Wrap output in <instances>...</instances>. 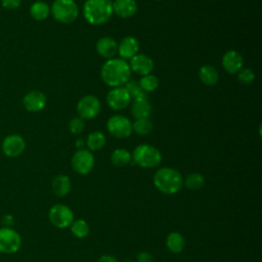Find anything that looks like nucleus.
<instances>
[{"mask_svg":"<svg viewBox=\"0 0 262 262\" xmlns=\"http://www.w3.org/2000/svg\"><path fill=\"white\" fill-rule=\"evenodd\" d=\"M96 51L104 58H114L118 53V44L112 37H101L96 42Z\"/></svg>","mask_w":262,"mask_h":262,"instance_id":"obj_18","label":"nucleus"},{"mask_svg":"<svg viewBox=\"0 0 262 262\" xmlns=\"http://www.w3.org/2000/svg\"><path fill=\"white\" fill-rule=\"evenodd\" d=\"M97 262H119L114 256H111V255H103L101 256Z\"/></svg>","mask_w":262,"mask_h":262,"instance_id":"obj_35","label":"nucleus"},{"mask_svg":"<svg viewBox=\"0 0 262 262\" xmlns=\"http://www.w3.org/2000/svg\"><path fill=\"white\" fill-rule=\"evenodd\" d=\"M204 183H205V178L200 173H190L184 179V185L186 186V188L191 190H198L202 188Z\"/></svg>","mask_w":262,"mask_h":262,"instance_id":"obj_29","label":"nucleus"},{"mask_svg":"<svg viewBox=\"0 0 262 262\" xmlns=\"http://www.w3.org/2000/svg\"><path fill=\"white\" fill-rule=\"evenodd\" d=\"M136 262H154V258L149 253L141 252L137 255Z\"/></svg>","mask_w":262,"mask_h":262,"instance_id":"obj_34","label":"nucleus"},{"mask_svg":"<svg viewBox=\"0 0 262 262\" xmlns=\"http://www.w3.org/2000/svg\"><path fill=\"white\" fill-rule=\"evenodd\" d=\"M182 183L183 179L180 172L173 168H161L154 175L155 186L166 194H173L179 191Z\"/></svg>","mask_w":262,"mask_h":262,"instance_id":"obj_3","label":"nucleus"},{"mask_svg":"<svg viewBox=\"0 0 262 262\" xmlns=\"http://www.w3.org/2000/svg\"><path fill=\"white\" fill-rule=\"evenodd\" d=\"M129 67H130V70L133 71L135 74L140 76H145L152 72L154 61L149 56L145 54L137 53L132 58H130Z\"/></svg>","mask_w":262,"mask_h":262,"instance_id":"obj_13","label":"nucleus"},{"mask_svg":"<svg viewBox=\"0 0 262 262\" xmlns=\"http://www.w3.org/2000/svg\"><path fill=\"white\" fill-rule=\"evenodd\" d=\"M85 128V123L84 120L80 117H75L73 118L70 123H69V130L73 134H80L83 132Z\"/></svg>","mask_w":262,"mask_h":262,"instance_id":"obj_32","label":"nucleus"},{"mask_svg":"<svg viewBox=\"0 0 262 262\" xmlns=\"http://www.w3.org/2000/svg\"><path fill=\"white\" fill-rule=\"evenodd\" d=\"M106 128L107 131L117 138H126L132 133L131 121L122 115L111 117L106 123Z\"/></svg>","mask_w":262,"mask_h":262,"instance_id":"obj_8","label":"nucleus"},{"mask_svg":"<svg viewBox=\"0 0 262 262\" xmlns=\"http://www.w3.org/2000/svg\"><path fill=\"white\" fill-rule=\"evenodd\" d=\"M112 163L117 167H124L131 161V154L125 148H117L112 152Z\"/></svg>","mask_w":262,"mask_h":262,"instance_id":"obj_25","label":"nucleus"},{"mask_svg":"<svg viewBox=\"0 0 262 262\" xmlns=\"http://www.w3.org/2000/svg\"><path fill=\"white\" fill-rule=\"evenodd\" d=\"M166 245L169 251H171L174 254H177L183 251L185 246V241L182 234H180L179 232H171L167 236Z\"/></svg>","mask_w":262,"mask_h":262,"instance_id":"obj_22","label":"nucleus"},{"mask_svg":"<svg viewBox=\"0 0 262 262\" xmlns=\"http://www.w3.org/2000/svg\"><path fill=\"white\" fill-rule=\"evenodd\" d=\"M26 148L25 139L17 134H11L6 136L2 141V151L4 155L10 158L18 157L24 152Z\"/></svg>","mask_w":262,"mask_h":262,"instance_id":"obj_12","label":"nucleus"},{"mask_svg":"<svg viewBox=\"0 0 262 262\" xmlns=\"http://www.w3.org/2000/svg\"><path fill=\"white\" fill-rule=\"evenodd\" d=\"M156 1H160V0H156Z\"/></svg>","mask_w":262,"mask_h":262,"instance_id":"obj_37","label":"nucleus"},{"mask_svg":"<svg viewBox=\"0 0 262 262\" xmlns=\"http://www.w3.org/2000/svg\"><path fill=\"white\" fill-rule=\"evenodd\" d=\"M199 78L205 85L213 86L219 80V73L214 67L210 64H205L201 67L199 71Z\"/></svg>","mask_w":262,"mask_h":262,"instance_id":"obj_20","label":"nucleus"},{"mask_svg":"<svg viewBox=\"0 0 262 262\" xmlns=\"http://www.w3.org/2000/svg\"><path fill=\"white\" fill-rule=\"evenodd\" d=\"M21 0H1V4L6 9H15L19 6Z\"/></svg>","mask_w":262,"mask_h":262,"instance_id":"obj_33","label":"nucleus"},{"mask_svg":"<svg viewBox=\"0 0 262 262\" xmlns=\"http://www.w3.org/2000/svg\"><path fill=\"white\" fill-rule=\"evenodd\" d=\"M139 51V42L132 36H127L118 44V53L122 59H130Z\"/></svg>","mask_w":262,"mask_h":262,"instance_id":"obj_16","label":"nucleus"},{"mask_svg":"<svg viewBox=\"0 0 262 262\" xmlns=\"http://www.w3.org/2000/svg\"><path fill=\"white\" fill-rule=\"evenodd\" d=\"M77 112L83 120H91L99 114L100 101L94 95H85L78 101Z\"/></svg>","mask_w":262,"mask_h":262,"instance_id":"obj_10","label":"nucleus"},{"mask_svg":"<svg viewBox=\"0 0 262 262\" xmlns=\"http://www.w3.org/2000/svg\"><path fill=\"white\" fill-rule=\"evenodd\" d=\"M70 226H71V231H72V233H73L75 236H77L78 238L86 237V236L89 234V231H90L89 225H88V223H87L85 220H83V219L74 220Z\"/></svg>","mask_w":262,"mask_h":262,"instance_id":"obj_27","label":"nucleus"},{"mask_svg":"<svg viewBox=\"0 0 262 262\" xmlns=\"http://www.w3.org/2000/svg\"><path fill=\"white\" fill-rule=\"evenodd\" d=\"M21 245V238L18 232L10 227L0 228V252L4 254H13L18 251Z\"/></svg>","mask_w":262,"mask_h":262,"instance_id":"obj_7","label":"nucleus"},{"mask_svg":"<svg viewBox=\"0 0 262 262\" xmlns=\"http://www.w3.org/2000/svg\"><path fill=\"white\" fill-rule=\"evenodd\" d=\"M49 221L57 228H66L74 221V214L72 210L62 204L53 205L48 213Z\"/></svg>","mask_w":262,"mask_h":262,"instance_id":"obj_6","label":"nucleus"},{"mask_svg":"<svg viewBox=\"0 0 262 262\" xmlns=\"http://www.w3.org/2000/svg\"><path fill=\"white\" fill-rule=\"evenodd\" d=\"M131 98L125 87L113 88L106 94V102L108 106L115 111L126 108L130 104Z\"/></svg>","mask_w":262,"mask_h":262,"instance_id":"obj_11","label":"nucleus"},{"mask_svg":"<svg viewBox=\"0 0 262 262\" xmlns=\"http://www.w3.org/2000/svg\"><path fill=\"white\" fill-rule=\"evenodd\" d=\"M50 12L55 20L68 25L76 20L79 8L74 0H55L51 5Z\"/></svg>","mask_w":262,"mask_h":262,"instance_id":"obj_5","label":"nucleus"},{"mask_svg":"<svg viewBox=\"0 0 262 262\" xmlns=\"http://www.w3.org/2000/svg\"><path fill=\"white\" fill-rule=\"evenodd\" d=\"M244 64L243 56L236 50H228L222 56V66L229 74H237Z\"/></svg>","mask_w":262,"mask_h":262,"instance_id":"obj_15","label":"nucleus"},{"mask_svg":"<svg viewBox=\"0 0 262 262\" xmlns=\"http://www.w3.org/2000/svg\"><path fill=\"white\" fill-rule=\"evenodd\" d=\"M102 81L110 87L116 88L126 84L131 76L129 63L122 58H111L100 70Z\"/></svg>","mask_w":262,"mask_h":262,"instance_id":"obj_1","label":"nucleus"},{"mask_svg":"<svg viewBox=\"0 0 262 262\" xmlns=\"http://www.w3.org/2000/svg\"><path fill=\"white\" fill-rule=\"evenodd\" d=\"M50 13V8L47 3L42 1H37L30 7V14L36 20H44L48 17Z\"/></svg>","mask_w":262,"mask_h":262,"instance_id":"obj_23","label":"nucleus"},{"mask_svg":"<svg viewBox=\"0 0 262 262\" xmlns=\"http://www.w3.org/2000/svg\"><path fill=\"white\" fill-rule=\"evenodd\" d=\"M24 106L27 111L32 113L40 112L46 105V96L43 92L38 90H33L28 92L23 99Z\"/></svg>","mask_w":262,"mask_h":262,"instance_id":"obj_14","label":"nucleus"},{"mask_svg":"<svg viewBox=\"0 0 262 262\" xmlns=\"http://www.w3.org/2000/svg\"><path fill=\"white\" fill-rule=\"evenodd\" d=\"M106 142L105 135L100 131H94L90 133L87 137L86 144L90 150H99L101 149Z\"/></svg>","mask_w":262,"mask_h":262,"instance_id":"obj_24","label":"nucleus"},{"mask_svg":"<svg viewBox=\"0 0 262 262\" xmlns=\"http://www.w3.org/2000/svg\"><path fill=\"white\" fill-rule=\"evenodd\" d=\"M152 129V124L148 118L136 119L135 122L132 124V131H134L138 135H146Z\"/></svg>","mask_w":262,"mask_h":262,"instance_id":"obj_28","label":"nucleus"},{"mask_svg":"<svg viewBox=\"0 0 262 262\" xmlns=\"http://www.w3.org/2000/svg\"><path fill=\"white\" fill-rule=\"evenodd\" d=\"M133 161L142 168H156L162 162L160 150L150 144H140L136 146L132 155Z\"/></svg>","mask_w":262,"mask_h":262,"instance_id":"obj_4","label":"nucleus"},{"mask_svg":"<svg viewBox=\"0 0 262 262\" xmlns=\"http://www.w3.org/2000/svg\"><path fill=\"white\" fill-rule=\"evenodd\" d=\"M113 13L112 0H86L83 5L85 19L94 26L106 23Z\"/></svg>","mask_w":262,"mask_h":262,"instance_id":"obj_2","label":"nucleus"},{"mask_svg":"<svg viewBox=\"0 0 262 262\" xmlns=\"http://www.w3.org/2000/svg\"><path fill=\"white\" fill-rule=\"evenodd\" d=\"M83 144H84V140L83 139H78L76 141V146L77 147H81V146H83Z\"/></svg>","mask_w":262,"mask_h":262,"instance_id":"obj_36","label":"nucleus"},{"mask_svg":"<svg viewBox=\"0 0 262 262\" xmlns=\"http://www.w3.org/2000/svg\"><path fill=\"white\" fill-rule=\"evenodd\" d=\"M151 113V105L147 99L135 100L131 105V115L135 119L148 118Z\"/></svg>","mask_w":262,"mask_h":262,"instance_id":"obj_21","label":"nucleus"},{"mask_svg":"<svg viewBox=\"0 0 262 262\" xmlns=\"http://www.w3.org/2000/svg\"><path fill=\"white\" fill-rule=\"evenodd\" d=\"M71 180L67 175H57L52 180V191L57 196H64L71 190Z\"/></svg>","mask_w":262,"mask_h":262,"instance_id":"obj_19","label":"nucleus"},{"mask_svg":"<svg viewBox=\"0 0 262 262\" xmlns=\"http://www.w3.org/2000/svg\"><path fill=\"white\" fill-rule=\"evenodd\" d=\"M72 168L78 174H88L94 167V157L88 149H79L72 157Z\"/></svg>","mask_w":262,"mask_h":262,"instance_id":"obj_9","label":"nucleus"},{"mask_svg":"<svg viewBox=\"0 0 262 262\" xmlns=\"http://www.w3.org/2000/svg\"><path fill=\"white\" fill-rule=\"evenodd\" d=\"M138 84H139V86L141 87V89L143 91L150 92V91H154L158 88L159 80L156 76L148 74V75L142 76V78L139 80Z\"/></svg>","mask_w":262,"mask_h":262,"instance_id":"obj_30","label":"nucleus"},{"mask_svg":"<svg viewBox=\"0 0 262 262\" xmlns=\"http://www.w3.org/2000/svg\"><path fill=\"white\" fill-rule=\"evenodd\" d=\"M137 9L138 6L135 0H115L113 2V12L122 18L133 16Z\"/></svg>","mask_w":262,"mask_h":262,"instance_id":"obj_17","label":"nucleus"},{"mask_svg":"<svg viewBox=\"0 0 262 262\" xmlns=\"http://www.w3.org/2000/svg\"><path fill=\"white\" fill-rule=\"evenodd\" d=\"M130 95V98L133 99V101L135 100H144L147 99V92L143 91L141 89V87L139 86L138 82L136 81H128L126 83V87H125Z\"/></svg>","mask_w":262,"mask_h":262,"instance_id":"obj_26","label":"nucleus"},{"mask_svg":"<svg viewBox=\"0 0 262 262\" xmlns=\"http://www.w3.org/2000/svg\"><path fill=\"white\" fill-rule=\"evenodd\" d=\"M255 79V74L254 72L249 69V68H245V69H242L238 73H237V80L242 83V84H245V85H248V84H251Z\"/></svg>","mask_w":262,"mask_h":262,"instance_id":"obj_31","label":"nucleus"}]
</instances>
